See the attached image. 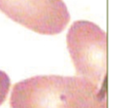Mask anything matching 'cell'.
Wrapping results in <instances>:
<instances>
[{
  "label": "cell",
  "mask_w": 124,
  "mask_h": 108,
  "mask_svg": "<svg viewBox=\"0 0 124 108\" xmlns=\"http://www.w3.org/2000/svg\"><path fill=\"white\" fill-rule=\"evenodd\" d=\"M11 86V81L7 73L0 70V105L5 101Z\"/></svg>",
  "instance_id": "4"
},
{
  "label": "cell",
  "mask_w": 124,
  "mask_h": 108,
  "mask_svg": "<svg viewBox=\"0 0 124 108\" xmlns=\"http://www.w3.org/2000/svg\"><path fill=\"white\" fill-rule=\"evenodd\" d=\"M10 105L14 108H106L107 88L78 75H39L14 86Z\"/></svg>",
  "instance_id": "1"
},
{
  "label": "cell",
  "mask_w": 124,
  "mask_h": 108,
  "mask_svg": "<svg viewBox=\"0 0 124 108\" xmlns=\"http://www.w3.org/2000/svg\"><path fill=\"white\" fill-rule=\"evenodd\" d=\"M0 11L15 22L43 35L61 33L71 18L63 0H0Z\"/></svg>",
  "instance_id": "3"
},
{
  "label": "cell",
  "mask_w": 124,
  "mask_h": 108,
  "mask_svg": "<svg viewBox=\"0 0 124 108\" xmlns=\"http://www.w3.org/2000/svg\"><path fill=\"white\" fill-rule=\"evenodd\" d=\"M67 49L78 76L107 88V33L89 20H76L66 35Z\"/></svg>",
  "instance_id": "2"
}]
</instances>
